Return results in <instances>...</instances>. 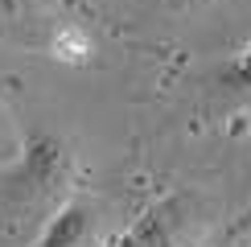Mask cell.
I'll return each instance as SVG.
<instances>
[{"mask_svg": "<svg viewBox=\"0 0 251 247\" xmlns=\"http://www.w3.org/2000/svg\"><path fill=\"white\" fill-rule=\"evenodd\" d=\"M78 190V157L62 132L29 128L21 152L0 169V235H25V243L46 219Z\"/></svg>", "mask_w": 251, "mask_h": 247, "instance_id": "obj_1", "label": "cell"}, {"mask_svg": "<svg viewBox=\"0 0 251 247\" xmlns=\"http://www.w3.org/2000/svg\"><path fill=\"white\" fill-rule=\"evenodd\" d=\"M206 219H210V210H206V198L198 190H173L156 198L132 222L120 247H194L202 239Z\"/></svg>", "mask_w": 251, "mask_h": 247, "instance_id": "obj_2", "label": "cell"}, {"mask_svg": "<svg viewBox=\"0 0 251 247\" xmlns=\"http://www.w3.org/2000/svg\"><path fill=\"white\" fill-rule=\"evenodd\" d=\"M107 235V210L95 194L75 190L66 202L46 219V226L21 247H99Z\"/></svg>", "mask_w": 251, "mask_h": 247, "instance_id": "obj_3", "label": "cell"}, {"mask_svg": "<svg viewBox=\"0 0 251 247\" xmlns=\"http://www.w3.org/2000/svg\"><path fill=\"white\" fill-rule=\"evenodd\" d=\"M206 103L214 116H251V41L206 78Z\"/></svg>", "mask_w": 251, "mask_h": 247, "instance_id": "obj_4", "label": "cell"}, {"mask_svg": "<svg viewBox=\"0 0 251 247\" xmlns=\"http://www.w3.org/2000/svg\"><path fill=\"white\" fill-rule=\"evenodd\" d=\"M50 58L54 62H66V66H87L91 54H95V41H91L87 29L78 25H58L54 33H50Z\"/></svg>", "mask_w": 251, "mask_h": 247, "instance_id": "obj_5", "label": "cell"}, {"mask_svg": "<svg viewBox=\"0 0 251 247\" xmlns=\"http://www.w3.org/2000/svg\"><path fill=\"white\" fill-rule=\"evenodd\" d=\"M21 136H25V132H21V124L13 120V111L0 103V169H4V165L21 152Z\"/></svg>", "mask_w": 251, "mask_h": 247, "instance_id": "obj_6", "label": "cell"}, {"mask_svg": "<svg viewBox=\"0 0 251 247\" xmlns=\"http://www.w3.org/2000/svg\"><path fill=\"white\" fill-rule=\"evenodd\" d=\"M243 128H247V136H251V116H243ZM247 231H251V206H247V210H243V214H239V219L223 231V239H226V243H231V239H243Z\"/></svg>", "mask_w": 251, "mask_h": 247, "instance_id": "obj_7", "label": "cell"}, {"mask_svg": "<svg viewBox=\"0 0 251 247\" xmlns=\"http://www.w3.org/2000/svg\"><path fill=\"white\" fill-rule=\"evenodd\" d=\"M156 4H161L165 13H198V8L210 4V0H156Z\"/></svg>", "mask_w": 251, "mask_h": 247, "instance_id": "obj_8", "label": "cell"}, {"mask_svg": "<svg viewBox=\"0 0 251 247\" xmlns=\"http://www.w3.org/2000/svg\"><path fill=\"white\" fill-rule=\"evenodd\" d=\"M13 17H17V0H0V29H4Z\"/></svg>", "mask_w": 251, "mask_h": 247, "instance_id": "obj_9", "label": "cell"}, {"mask_svg": "<svg viewBox=\"0 0 251 247\" xmlns=\"http://www.w3.org/2000/svg\"><path fill=\"white\" fill-rule=\"evenodd\" d=\"M247 235H251V231H247Z\"/></svg>", "mask_w": 251, "mask_h": 247, "instance_id": "obj_10", "label": "cell"}]
</instances>
